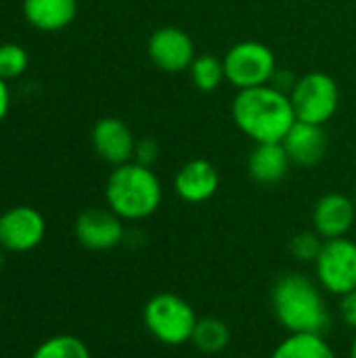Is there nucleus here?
I'll return each instance as SVG.
<instances>
[{
    "label": "nucleus",
    "mask_w": 356,
    "mask_h": 358,
    "mask_svg": "<svg viewBox=\"0 0 356 358\" xmlns=\"http://www.w3.org/2000/svg\"><path fill=\"white\" fill-rule=\"evenodd\" d=\"M231 117L252 143H281L296 124L290 94L273 84L237 90L231 103Z\"/></svg>",
    "instance_id": "obj_1"
},
{
    "label": "nucleus",
    "mask_w": 356,
    "mask_h": 358,
    "mask_svg": "<svg viewBox=\"0 0 356 358\" xmlns=\"http://www.w3.org/2000/svg\"><path fill=\"white\" fill-rule=\"evenodd\" d=\"M271 308L287 334H321L329 329L332 317L323 287L304 273H283L271 292Z\"/></svg>",
    "instance_id": "obj_2"
},
{
    "label": "nucleus",
    "mask_w": 356,
    "mask_h": 358,
    "mask_svg": "<svg viewBox=\"0 0 356 358\" xmlns=\"http://www.w3.org/2000/svg\"><path fill=\"white\" fill-rule=\"evenodd\" d=\"M164 199L159 176L149 166L128 162L115 166L105 182V206L124 222L151 218Z\"/></svg>",
    "instance_id": "obj_3"
},
{
    "label": "nucleus",
    "mask_w": 356,
    "mask_h": 358,
    "mask_svg": "<svg viewBox=\"0 0 356 358\" xmlns=\"http://www.w3.org/2000/svg\"><path fill=\"white\" fill-rule=\"evenodd\" d=\"M197 321L199 319L193 306L172 292H159L151 296L143 308L145 329L164 346H183L191 342Z\"/></svg>",
    "instance_id": "obj_4"
},
{
    "label": "nucleus",
    "mask_w": 356,
    "mask_h": 358,
    "mask_svg": "<svg viewBox=\"0 0 356 358\" xmlns=\"http://www.w3.org/2000/svg\"><path fill=\"white\" fill-rule=\"evenodd\" d=\"M225 80L235 90H248L256 86L271 84L277 73V59L271 46L258 40H241L233 44L225 57Z\"/></svg>",
    "instance_id": "obj_5"
},
{
    "label": "nucleus",
    "mask_w": 356,
    "mask_h": 358,
    "mask_svg": "<svg viewBox=\"0 0 356 358\" xmlns=\"http://www.w3.org/2000/svg\"><path fill=\"white\" fill-rule=\"evenodd\" d=\"M290 101L298 122L325 126L340 107L338 82L325 71H308L296 80Z\"/></svg>",
    "instance_id": "obj_6"
},
{
    "label": "nucleus",
    "mask_w": 356,
    "mask_h": 358,
    "mask_svg": "<svg viewBox=\"0 0 356 358\" xmlns=\"http://www.w3.org/2000/svg\"><path fill=\"white\" fill-rule=\"evenodd\" d=\"M315 277L323 292L344 296L356 289V241L350 237L329 239L317 258Z\"/></svg>",
    "instance_id": "obj_7"
},
{
    "label": "nucleus",
    "mask_w": 356,
    "mask_h": 358,
    "mask_svg": "<svg viewBox=\"0 0 356 358\" xmlns=\"http://www.w3.org/2000/svg\"><path fill=\"white\" fill-rule=\"evenodd\" d=\"M46 218L31 206H13L0 212V248L8 254H27L42 245Z\"/></svg>",
    "instance_id": "obj_8"
},
{
    "label": "nucleus",
    "mask_w": 356,
    "mask_h": 358,
    "mask_svg": "<svg viewBox=\"0 0 356 358\" xmlns=\"http://www.w3.org/2000/svg\"><path fill=\"white\" fill-rule=\"evenodd\" d=\"M149 61L164 73H183L189 71L195 52L193 38L176 25L157 27L147 40Z\"/></svg>",
    "instance_id": "obj_9"
},
{
    "label": "nucleus",
    "mask_w": 356,
    "mask_h": 358,
    "mask_svg": "<svg viewBox=\"0 0 356 358\" xmlns=\"http://www.w3.org/2000/svg\"><path fill=\"white\" fill-rule=\"evenodd\" d=\"M73 235L84 250L90 252H109L115 250L124 237V220L105 208H86L78 214L73 222Z\"/></svg>",
    "instance_id": "obj_10"
},
{
    "label": "nucleus",
    "mask_w": 356,
    "mask_h": 358,
    "mask_svg": "<svg viewBox=\"0 0 356 358\" xmlns=\"http://www.w3.org/2000/svg\"><path fill=\"white\" fill-rule=\"evenodd\" d=\"M356 224V203L344 193H325L313 208V231L323 239L348 237Z\"/></svg>",
    "instance_id": "obj_11"
},
{
    "label": "nucleus",
    "mask_w": 356,
    "mask_h": 358,
    "mask_svg": "<svg viewBox=\"0 0 356 358\" xmlns=\"http://www.w3.org/2000/svg\"><path fill=\"white\" fill-rule=\"evenodd\" d=\"M90 143L94 153L109 166H122L132 162L136 138L128 124L120 117H101L90 132Z\"/></svg>",
    "instance_id": "obj_12"
},
{
    "label": "nucleus",
    "mask_w": 356,
    "mask_h": 358,
    "mask_svg": "<svg viewBox=\"0 0 356 358\" xmlns=\"http://www.w3.org/2000/svg\"><path fill=\"white\" fill-rule=\"evenodd\" d=\"M220 189V174L208 159H189L174 174V193L189 206L210 201Z\"/></svg>",
    "instance_id": "obj_13"
},
{
    "label": "nucleus",
    "mask_w": 356,
    "mask_h": 358,
    "mask_svg": "<svg viewBox=\"0 0 356 358\" xmlns=\"http://www.w3.org/2000/svg\"><path fill=\"white\" fill-rule=\"evenodd\" d=\"M281 145L287 151V157H290L292 166L315 168L325 159L329 141H327V134H325L323 126L296 120V124L285 134Z\"/></svg>",
    "instance_id": "obj_14"
},
{
    "label": "nucleus",
    "mask_w": 356,
    "mask_h": 358,
    "mask_svg": "<svg viewBox=\"0 0 356 358\" xmlns=\"http://www.w3.org/2000/svg\"><path fill=\"white\" fill-rule=\"evenodd\" d=\"M245 168L256 185L275 187L290 174L292 162L281 143H254Z\"/></svg>",
    "instance_id": "obj_15"
},
{
    "label": "nucleus",
    "mask_w": 356,
    "mask_h": 358,
    "mask_svg": "<svg viewBox=\"0 0 356 358\" xmlns=\"http://www.w3.org/2000/svg\"><path fill=\"white\" fill-rule=\"evenodd\" d=\"M21 13L34 29L55 34L73 23L78 17V0H23Z\"/></svg>",
    "instance_id": "obj_16"
},
{
    "label": "nucleus",
    "mask_w": 356,
    "mask_h": 358,
    "mask_svg": "<svg viewBox=\"0 0 356 358\" xmlns=\"http://www.w3.org/2000/svg\"><path fill=\"white\" fill-rule=\"evenodd\" d=\"M271 358H338V355L321 334H287Z\"/></svg>",
    "instance_id": "obj_17"
},
{
    "label": "nucleus",
    "mask_w": 356,
    "mask_h": 358,
    "mask_svg": "<svg viewBox=\"0 0 356 358\" xmlns=\"http://www.w3.org/2000/svg\"><path fill=\"white\" fill-rule=\"evenodd\" d=\"M191 344L201 355H220L231 344V329L225 321H220L216 317L199 319L193 329Z\"/></svg>",
    "instance_id": "obj_18"
},
{
    "label": "nucleus",
    "mask_w": 356,
    "mask_h": 358,
    "mask_svg": "<svg viewBox=\"0 0 356 358\" xmlns=\"http://www.w3.org/2000/svg\"><path fill=\"white\" fill-rule=\"evenodd\" d=\"M189 78L199 92H214L222 82H227L222 59L210 52L197 55L189 67Z\"/></svg>",
    "instance_id": "obj_19"
},
{
    "label": "nucleus",
    "mask_w": 356,
    "mask_h": 358,
    "mask_svg": "<svg viewBox=\"0 0 356 358\" xmlns=\"http://www.w3.org/2000/svg\"><path fill=\"white\" fill-rule=\"evenodd\" d=\"M29 358H92L84 340L71 334H57L40 342Z\"/></svg>",
    "instance_id": "obj_20"
},
{
    "label": "nucleus",
    "mask_w": 356,
    "mask_h": 358,
    "mask_svg": "<svg viewBox=\"0 0 356 358\" xmlns=\"http://www.w3.org/2000/svg\"><path fill=\"white\" fill-rule=\"evenodd\" d=\"M29 55L27 50L17 42H4L0 44V80L10 82L21 78L27 71Z\"/></svg>",
    "instance_id": "obj_21"
},
{
    "label": "nucleus",
    "mask_w": 356,
    "mask_h": 358,
    "mask_svg": "<svg viewBox=\"0 0 356 358\" xmlns=\"http://www.w3.org/2000/svg\"><path fill=\"white\" fill-rule=\"evenodd\" d=\"M323 239L315 233V231H300L296 233L290 243H287V250H290V256L296 260V262H302V264H315L321 250H323Z\"/></svg>",
    "instance_id": "obj_22"
},
{
    "label": "nucleus",
    "mask_w": 356,
    "mask_h": 358,
    "mask_svg": "<svg viewBox=\"0 0 356 358\" xmlns=\"http://www.w3.org/2000/svg\"><path fill=\"white\" fill-rule=\"evenodd\" d=\"M159 157V147L153 138L145 136V138H138L136 141V147H134V157L132 162L141 164V166H149L153 168V164L157 162Z\"/></svg>",
    "instance_id": "obj_23"
},
{
    "label": "nucleus",
    "mask_w": 356,
    "mask_h": 358,
    "mask_svg": "<svg viewBox=\"0 0 356 358\" xmlns=\"http://www.w3.org/2000/svg\"><path fill=\"white\" fill-rule=\"evenodd\" d=\"M338 313H340L342 323L356 334V289L355 292H350V294L340 296Z\"/></svg>",
    "instance_id": "obj_24"
},
{
    "label": "nucleus",
    "mask_w": 356,
    "mask_h": 358,
    "mask_svg": "<svg viewBox=\"0 0 356 358\" xmlns=\"http://www.w3.org/2000/svg\"><path fill=\"white\" fill-rule=\"evenodd\" d=\"M8 109H10V88L8 82L0 80V124L8 115Z\"/></svg>",
    "instance_id": "obj_25"
},
{
    "label": "nucleus",
    "mask_w": 356,
    "mask_h": 358,
    "mask_svg": "<svg viewBox=\"0 0 356 358\" xmlns=\"http://www.w3.org/2000/svg\"><path fill=\"white\" fill-rule=\"evenodd\" d=\"M350 358H356V334H355V340H353V344H350Z\"/></svg>",
    "instance_id": "obj_26"
},
{
    "label": "nucleus",
    "mask_w": 356,
    "mask_h": 358,
    "mask_svg": "<svg viewBox=\"0 0 356 358\" xmlns=\"http://www.w3.org/2000/svg\"><path fill=\"white\" fill-rule=\"evenodd\" d=\"M4 254H6V252H4V250L0 248V271L4 268Z\"/></svg>",
    "instance_id": "obj_27"
},
{
    "label": "nucleus",
    "mask_w": 356,
    "mask_h": 358,
    "mask_svg": "<svg viewBox=\"0 0 356 358\" xmlns=\"http://www.w3.org/2000/svg\"><path fill=\"white\" fill-rule=\"evenodd\" d=\"M353 199H355V203H356V187H355V195H353Z\"/></svg>",
    "instance_id": "obj_28"
},
{
    "label": "nucleus",
    "mask_w": 356,
    "mask_h": 358,
    "mask_svg": "<svg viewBox=\"0 0 356 358\" xmlns=\"http://www.w3.org/2000/svg\"><path fill=\"white\" fill-rule=\"evenodd\" d=\"M0 321H2V306H0Z\"/></svg>",
    "instance_id": "obj_29"
},
{
    "label": "nucleus",
    "mask_w": 356,
    "mask_h": 358,
    "mask_svg": "<svg viewBox=\"0 0 356 358\" xmlns=\"http://www.w3.org/2000/svg\"><path fill=\"white\" fill-rule=\"evenodd\" d=\"M300 2H313V0H300Z\"/></svg>",
    "instance_id": "obj_30"
},
{
    "label": "nucleus",
    "mask_w": 356,
    "mask_h": 358,
    "mask_svg": "<svg viewBox=\"0 0 356 358\" xmlns=\"http://www.w3.org/2000/svg\"><path fill=\"white\" fill-rule=\"evenodd\" d=\"M243 358H250V357H243Z\"/></svg>",
    "instance_id": "obj_31"
}]
</instances>
